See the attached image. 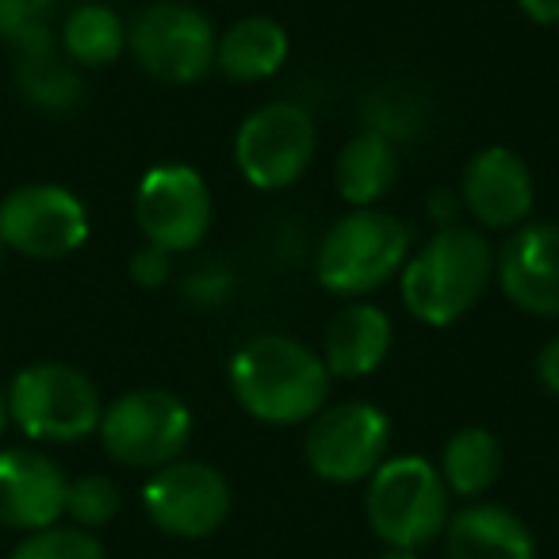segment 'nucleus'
Returning <instances> with one entry per match:
<instances>
[{
  "label": "nucleus",
  "mask_w": 559,
  "mask_h": 559,
  "mask_svg": "<svg viewBox=\"0 0 559 559\" xmlns=\"http://www.w3.org/2000/svg\"><path fill=\"white\" fill-rule=\"evenodd\" d=\"M234 403L261 426H307L330 399L319 349L292 334H257L226 365Z\"/></svg>",
  "instance_id": "obj_1"
},
{
  "label": "nucleus",
  "mask_w": 559,
  "mask_h": 559,
  "mask_svg": "<svg viewBox=\"0 0 559 559\" xmlns=\"http://www.w3.org/2000/svg\"><path fill=\"white\" fill-rule=\"evenodd\" d=\"M495 253L479 226H437L433 238L414 249L399 272V296L411 319L433 330L464 319L495 284Z\"/></svg>",
  "instance_id": "obj_2"
},
{
  "label": "nucleus",
  "mask_w": 559,
  "mask_h": 559,
  "mask_svg": "<svg viewBox=\"0 0 559 559\" xmlns=\"http://www.w3.org/2000/svg\"><path fill=\"white\" fill-rule=\"evenodd\" d=\"M411 257V230L380 207H349L330 223L314 253V276L337 299H365L399 280Z\"/></svg>",
  "instance_id": "obj_3"
},
{
  "label": "nucleus",
  "mask_w": 559,
  "mask_h": 559,
  "mask_svg": "<svg viewBox=\"0 0 559 559\" xmlns=\"http://www.w3.org/2000/svg\"><path fill=\"white\" fill-rule=\"evenodd\" d=\"M365 518L388 548L421 551L441 540L452 518V495L426 456H388L365 487Z\"/></svg>",
  "instance_id": "obj_4"
},
{
  "label": "nucleus",
  "mask_w": 559,
  "mask_h": 559,
  "mask_svg": "<svg viewBox=\"0 0 559 559\" xmlns=\"http://www.w3.org/2000/svg\"><path fill=\"white\" fill-rule=\"evenodd\" d=\"M9 418L24 429L32 441L73 444L85 441L100 426V391L81 368L62 360H39L12 376L9 383Z\"/></svg>",
  "instance_id": "obj_5"
},
{
  "label": "nucleus",
  "mask_w": 559,
  "mask_h": 559,
  "mask_svg": "<svg viewBox=\"0 0 559 559\" xmlns=\"http://www.w3.org/2000/svg\"><path fill=\"white\" fill-rule=\"evenodd\" d=\"M192 429L195 418L185 399L162 388H139L104 406L96 433L116 464L131 472H157L185 456Z\"/></svg>",
  "instance_id": "obj_6"
},
{
  "label": "nucleus",
  "mask_w": 559,
  "mask_h": 559,
  "mask_svg": "<svg viewBox=\"0 0 559 559\" xmlns=\"http://www.w3.org/2000/svg\"><path fill=\"white\" fill-rule=\"evenodd\" d=\"M319 127L296 100H272L253 108L234 134V165L257 192H284L314 162Z\"/></svg>",
  "instance_id": "obj_7"
},
{
  "label": "nucleus",
  "mask_w": 559,
  "mask_h": 559,
  "mask_svg": "<svg viewBox=\"0 0 559 559\" xmlns=\"http://www.w3.org/2000/svg\"><path fill=\"white\" fill-rule=\"evenodd\" d=\"M218 32L188 0H154L127 27V50L162 85H195L215 70Z\"/></svg>",
  "instance_id": "obj_8"
},
{
  "label": "nucleus",
  "mask_w": 559,
  "mask_h": 559,
  "mask_svg": "<svg viewBox=\"0 0 559 559\" xmlns=\"http://www.w3.org/2000/svg\"><path fill=\"white\" fill-rule=\"evenodd\" d=\"M391 449V418L376 403L345 399L326 403L304 433V460L322 483L349 487L368 483V475L388 460Z\"/></svg>",
  "instance_id": "obj_9"
},
{
  "label": "nucleus",
  "mask_w": 559,
  "mask_h": 559,
  "mask_svg": "<svg viewBox=\"0 0 559 559\" xmlns=\"http://www.w3.org/2000/svg\"><path fill=\"white\" fill-rule=\"evenodd\" d=\"M215 200L200 169L185 162H165L142 173L134 188V223L150 246L165 253H188L211 230Z\"/></svg>",
  "instance_id": "obj_10"
},
{
  "label": "nucleus",
  "mask_w": 559,
  "mask_h": 559,
  "mask_svg": "<svg viewBox=\"0 0 559 559\" xmlns=\"http://www.w3.org/2000/svg\"><path fill=\"white\" fill-rule=\"evenodd\" d=\"M230 483L215 464L203 460H173V464L150 472L142 487V510L150 525L177 540H203L218 533L230 518Z\"/></svg>",
  "instance_id": "obj_11"
},
{
  "label": "nucleus",
  "mask_w": 559,
  "mask_h": 559,
  "mask_svg": "<svg viewBox=\"0 0 559 559\" xmlns=\"http://www.w3.org/2000/svg\"><path fill=\"white\" fill-rule=\"evenodd\" d=\"M0 241L35 261H58L88 241V211L62 185H20L0 200Z\"/></svg>",
  "instance_id": "obj_12"
},
{
  "label": "nucleus",
  "mask_w": 559,
  "mask_h": 559,
  "mask_svg": "<svg viewBox=\"0 0 559 559\" xmlns=\"http://www.w3.org/2000/svg\"><path fill=\"white\" fill-rule=\"evenodd\" d=\"M460 203L479 223V230L513 234L536 207V177L518 150L483 146L460 173Z\"/></svg>",
  "instance_id": "obj_13"
},
{
  "label": "nucleus",
  "mask_w": 559,
  "mask_h": 559,
  "mask_svg": "<svg viewBox=\"0 0 559 559\" xmlns=\"http://www.w3.org/2000/svg\"><path fill=\"white\" fill-rule=\"evenodd\" d=\"M495 284L518 311L559 319V223L518 226L495 253Z\"/></svg>",
  "instance_id": "obj_14"
},
{
  "label": "nucleus",
  "mask_w": 559,
  "mask_h": 559,
  "mask_svg": "<svg viewBox=\"0 0 559 559\" xmlns=\"http://www.w3.org/2000/svg\"><path fill=\"white\" fill-rule=\"evenodd\" d=\"M66 472L35 449L0 452V525L16 533L58 525L66 518Z\"/></svg>",
  "instance_id": "obj_15"
},
{
  "label": "nucleus",
  "mask_w": 559,
  "mask_h": 559,
  "mask_svg": "<svg viewBox=\"0 0 559 559\" xmlns=\"http://www.w3.org/2000/svg\"><path fill=\"white\" fill-rule=\"evenodd\" d=\"M395 342V322L383 307L365 299H345L342 311L330 314L322 330V365L330 380H365L388 360Z\"/></svg>",
  "instance_id": "obj_16"
},
{
  "label": "nucleus",
  "mask_w": 559,
  "mask_h": 559,
  "mask_svg": "<svg viewBox=\"0 0 559 559\" xmlns=\"http://www.w3.org/2000/svg\"><path fill=\"white\" fill-rule=\"evenodd\" d=\"M444 559H536V536L498 502H467L444 525Z\"/></svg>",
  "instance_id": "obj_17"
},
{
  "label": "nucleus",
  "mask_w": 559,
  "mask_h": 559,
  "mask_svg": "<svg viewBox=\"0 0 559 559\" xmlns=\"http://www.w3.org/2000/svg\"><path fill=\"white\" fill-rule=\"evenodd\" d=\"M292 55L288 27L272 16H241L218 35L215 70L234 85H257L276 78Z\"/></svg>",
  "instance_id": "obj_18"
},
{
  "label": "nucleus",
  "mask_w": 559,
  "mask_h": 559,
  "mask_svg": "<svg viewBox=\"0 0 559 559\" xmlns=\"http://www.w3.org/2000/svg\"><path fill=\"white\" fill-rule=\"evenodd\" d=\"M399 173H403L399 146L388 134L365 127V131H357L337 150L334 185H337V195H342L349 207H376V203L395 192Z\"/></svg>",
  "instance_id": "obj_19"
},
{
  "label": "nucleus",
  "mask_w": 559,
  "mask_h": 559,
  "mask_svg": "<svg viewBox=\"0 0 559 559\" xmlns=\"http://www.w3.org/2000/svg\"><path fill=\"white\" fill-rule=\"evenodd\" d=\"M16 88L27 104L43 111H70L81 104V73L66 55H58L55 32H35L16 43Z\"/></svg>",
  "instance_id": "obj_20"
},
{
  "label": "nucleus",
  "mask_w": 559,
  "mask_h": 559,
  "mask_svg": "<svg viewBox=\"0 0 559 559\" xmlns=\"http://www.w3.org/2000/svg\"><path fill=\"white\" fill-rule=\"evenodd\" d=\"M502 464H506L502 441H498L487 426H460L456 433H449V441H444L437 472H441L452 498L479 502V498L502 479Z\"/></svg>",
  "instance_id": "obj_21"
},
{
  "label": "nucleus",
  "mask_w": 559,
  "mask_h": 559,
  "mask_svg": "<svg viewBox=\"0 0 559 559\" xmlns=\"http://www.w3.org/2000/svg\"><path fill=\"white\" fill-rule=\"evenodd\" d=\"M127 50V24L108 4H78L62 24V55L78 70H104Z\"/></svg>",
  "instance_id": "obj_22"
},
{
  "label": "nucleus",
  "mask_w": 559,
  "mask_h": 559,
  "mask_svg": "<svg viewBox=\"0 0 559 559\" xmlns=\"http://www.w3.org/2000/svg\"><path fill=\"white\" fill-rule=\"evenodd\" d=\"M119 506H123V498H119L116 479H108V475H81L66 487V518L88 533L111 525Z\"/></svg>",
  "instance_id": "obj_23"
},
{
  "label": "nucleus",
  "mask_w": 559,
  "mask_h": 559,
  "mask_svg": "<svg viewBox=\"0 0 559 559\" xmlns=\"http://www.w3.org/2000/svg\"><path fill=\"white\" fill-rule=\"evenodd\" d=\"M9 559H108L96 533L78 525H47L27 533Z\"/></svg>",
  "instance_id": "obj_24"
},
{
  "label": "nucleus",
  "mask_w": 559,
  "mask_h": 559,
  "mask_svg": "<svg viewBox=\"0 0 559 559\" xmlns=\"http://www.w3.org/2000/svg\"><path fill=\"white\" fill-rule=\"evenodd\" d=\"M55 0H0V39L16 47L27 35L47 32Z\"/></svg>",
  "instance_id": "obj_25"
},
{
  "label": "nucleus",
  "mask_w": 559,
  "mask_h": 559,
  "mask_svg": "<svg viewBox=\"0 0 559 559\" xmlns=\"http://www.w3.org/2000/svg\"><path fill=\"white\" fill-rule=\"evenodd\" d=\"M230 269L223 264H200L195 272H188L185 280V299H192L195 307H218L226 296H230Z\"/></svg>",
  "instance_id": "obj_26"
},
{
  "label": "nucleus",
  "mask_w": 559,
  "mask_h": 559,
  "mask_svg": "<svg viewBox=\"0 0 559 559\" xmlns=\"http://www.w3.org/2000/svg\"><path fill=\"white\" fill-rule=\"evenodd\" d=\"M127 272H131V280L139 284V288H162V284H169V276H173V253H165V249H157V246H142V249H134V257H131V264H127Z\"/></svg>",
  "instance_id": "obj_27"
},
{
  "label": "nucleus",
  "mask_w": 559,
  "mask_h": 559,
  "mask_svg": "<svg viewBox=\"0 0 559 559\" xmlns=\"http://www.w3.org/2000/svg\"><path fill=\"white\" fill-rule=\"evenodd\" d=\"M533 372H536V383H540L551 399H559V334L540 345V353H536V360H533Z\"/></svg>",
  "instance_id": "obj_28"
},
{
  "label": "nucleus",
  "mask_w": 559,
  "mask_h": 559,
  "mask_svg": "<svg viewBox=\"0 0 559 559\" xmlns=\"http://www.w3.org/2000/svg\"><path fill=\"white\" fill-rule=\"evenodd\" d=\"M429 218H433L437 226H452L460 223V211H464V203H460V192H449V188H441V192L429 195Z\"/></svg>",
  "instance_id": "obj_29"
},
{
  "label": "nucleus",
  "mask_w": 559,
  "mask_h": 559,
  "mask_svg": "<svg viewBox=\"0 0 559 559\" xmlns=\"http://www.w3.org/2000/svg\"><path fill=\"white\" fill-rule=\"evenodd\" d=\"M521 16H528L540 27H559V0H518Z\"/></svg>",
  "instance_id": "obj_30"
},
{
  "label": "nucleus",
  "mask_w": 559,
  "mask_h": 559,
  "mask_svg": "<svg viewBox=\"0 0 559 559\" xmlns=\"http://www.w3.org/2000/svg\"><path fill=\"white\" fill-rule=\"evenodd\" d=\"M376 559H421L418 551H411V548H383Z\"/></svg>",
  "instance_id": "obj_31"
},
{
  "label": "nucleus",
  "mask_w": 559,
  "mask_h": 559,
  "mask_svg": "<svg viewBox=\"0 0 559 559\" xmlns=\"http://www.w3.org/2000/svg\"><path fill=\"white\" fill-rule=\"evenodd\" d=\"M4 426H9V403L0 395V437H4Z\"/></svg>",
  "instance_id": "obj_32"
},
{
  "label": "nucleus",
  "mask_w": 559,
  "mask_h": 559,
  "mask_svg": "<svg viewBox=\"0 0 559 559\" xmlns=\"http://www.w3.org/2000/svg\"><path fill=\"white\" fill-rule=\"evenodd\" d=\"M0 261H4V241H0Z\"/></svg>",
  "instance_id": "obj_33"
}]
</instances>
